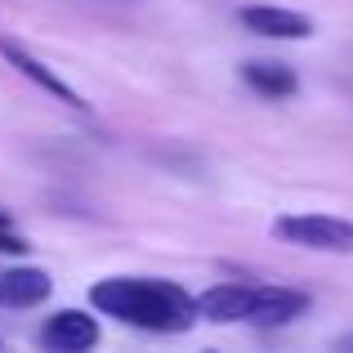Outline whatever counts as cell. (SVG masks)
Wrapping results in <instances>:
<instances>
[{"instance_id": "cell-1", "label": "cell", "mask_w": 353, "mask_h": 353, "mask_svg": "<svg viewBox=\"0 0 353 353\" xmlns=\"http://www.w3.org/2000/svg\"><path fill=\"white\" fill-rule=\"evenodd\" d=\"M90 304L125 327L161 331V336L188 331L201 318V304L179 282H165V277H103L90 286Z\"/></svg>"}, {"instance_id": "cell-9", "label": "cell", "mask_w": 353, "mask_h": 353, "mask_svg": "<svg viewBox=\"0 0 353 353\" xmlns=\"http://www.w3.org/2000/svg\"><path fill=\"white\" fill-rule=\"evenodd\" d=\"M0 250H9V255H23L27 250V237L14 228V219H9L5 210H0Z\"/></svg>"}, {"instance_id": "cell-6", "label": "cell", "mask_w": 353, "mask_h": 353, "mask_svg": "<svg viewBox=\"0 0 353 353\" xmlns=\"http://www.w3.org/2000/svg\"><path fill=\"white\" fill-rule=\"evenodd\" d=\"M41 345L59 349V353H81V349H94L99 345V322L81 309H63L54 313L50 322L41 327Z\"/></svg>"}, {"instance_id": "cell-8", "label": "cell", "mask_w": 353, "mask_h": 353, "mask_svg": "<svg viewBox=\"0 0 353 353\" xmlns=\"http://www.w3.org/2000/svg\"><path fill=\"white\" fill-rule=\"evenodd\" d=\"M241 81L264 99H291L300 90V77L286 63H241Z\"/></svg>"}, {"instance_id": "cell-3", "label": "cell", "mask_w": 353, "mask_h": 353, "mask_svg": "<svg viewBox=\"0 0 353 353\" xmlns=\"http://www.w3.org/2000/svg\"><path fill=\"white\" fill-rule=\"evenodd\" d=\"M273 237L304 250H336V255L353 250V224L336 215H282L273 224Z\"/></svg>"}, {"instance_id": "cell-5", "label": "cell", "mask_w": 353, "mask_h": 353, "mask_svg": "<svg viewBox=\"0 0 353 353\" xmlns=\"http://www.w3.org/2000/svg\"><path fill=\"white\" fill-rule=\"evenodd\" d=\"M241 27L268 41H309L313 36V18L295 14V9H277V5H246L241 9Z\"/></svg>"}, {"instance_id": "cell-4", "label": "cell", "mask_w": 353, "mask_h": 353, "mask_svg": "<svg viewBox=\"0 0 353 353\" xmlns=\"http://www.w3.org/2000/svg\"><path fill=\"white\" fill-rule=\"evenodd\" d=\"M0 59H5L9 68L18 72V77H27L32 85H41L45 94H54L63 108H72V112H90V103H85V99H81L77 90L68 85V81L59 77V72L50 68V63H45V59H36V54L27 50V45H18L14 36H5V32H0Z\"/></svg>"}, {"instance_id": "cell-2", "label": "cell", "mask_w": 353, "mask_h": 353, "mask_svg": "<svg viewBox=\"0 0 353 353\" xmlns=\"http://www.w3.org/2000/svg\"><path fill=\"white\" fill-rule=\"evenodd\" d=\"M201 318L210 322H255V327H286L300 313H309V295L291 286L264 282H219L197 295Z\"/></svg>"}, {"instance_id": "cell-7", "label": "cell", "mask_w": 353, "mask_h": 353, "mask_svg": "<svg viewBox=\"0 0 353 353\" xmlns=\"http://www.w3.org/2000/svg\"><path fill=\"white\" fill-rule=\"evenodd\" d=\"M45 295H50V277L41 268H9V273H0V304H9V309H32Z\"/></svg>"}]
</instances>
